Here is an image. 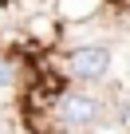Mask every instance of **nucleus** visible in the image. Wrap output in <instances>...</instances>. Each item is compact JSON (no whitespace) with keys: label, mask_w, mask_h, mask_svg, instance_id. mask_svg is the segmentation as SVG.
<instances>
[{"label":"nucleus","mask_w":130,"mask_h":134,"mask_svg":"<svg viewBox=\"0 0 130 134\" xmlns=\"http://www.w3.org/2000/svg\"><path fill=\"white\" fill-rule=\"evenodd\" d=\"M67 71L75 79H83V83H99L110 71V51L106 47H95V43L75 47V51H67Z\"/></svg>","instance_id":"obj_1"},{"label":"nucleus","mask_w":130,"mask_h":134,"mask_svg":"<svg viewBox=\"0 0 130 134\" xmlns=\"http://www.w3.org/2000/svg\"><path fill=\"white\" fill-rule=\"evenodd\" d=\"M59 118L67 122V126H91L95 118H99V103L91 99V95H63L59 99Z\"/></svg>","instance_id":"obj_2"},{"label":"nucleus","mask_w":130,"mask_h":134,"mask_svg":"<svg viewBox=\"0 0 130 134\" xmlns=\"http://www.w3.org/2000/svg\"><path fill=\"white\" fill-rule=\"evenodd\" d=\"M12 79H16V71H12V63H8V59H0V87H8Z\"/></svg>","instance_id":"obj_3"}]
</instances>
